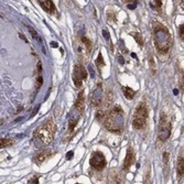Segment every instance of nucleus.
Segmentation results:
<instances>
[{"mask_svg": "<svg viewBox=\"0 0 184 184\" xmlns=\"http://www.w3.org/2000/svg\"><path fill=\"white\" fill-rule=\"evenodd\" d=\"M179 33H180V38H181V39L184 41V24L180 25V28H179Z\"/></svg>", "mask_w": 184, "mask_h": 184, "instance_id": "obj_26", "label": "nucleus"}, {"mask_svg": "<svg viewBox=\"0 0 184 184\" xmlns=\"http://www.w3.org/2000/svg\"><path fill=\"white\" fill-rule=\"evenodd\" d=\"M73 155H74V153H73V151H68L67 155H66V159H67V160H71V159H72Z\"/></svg>", "mask_w": 184, "mask_h": 184, "instance_id": "obj_29", "label": "nucleus"}, {"mask_svg": "<svg viewBox=\"0 0 184 184\" xmlns=\"http://www.w3.org/2000/svg\"><path fill=\"white\" fill-rule=\"evenodd\" d=\"M136 7H137V1H135V2H133L132 5H128V8H129V9H131V10L135 9Z\"/></svg>", "mask_w": 184, "mask_h": 184, "instance_id": "obj_30", "label": "nucleus"}, {"mask_svg": "<svg viewBox=\"0 0 184 184\" xmlns=\"http://www.w3.org/2000/svg\"><path fill=\"white\" fill-rule=\"evenodd\" d=\"M169 160H170V153L165 151V152L163 153V163H164V167L165 168H167L168 163H169Z\"/></svg>", "mask_w": 184, "mask_h": 184, "instance_id": "obj_25", "label": "nucleus"}, {"mask_svg": "<svg viewBox=\"0 0 184 184\" xmlns=\"http://www.w3.org/2000/svg\"><path fill=\"white\" fill-rule=\"evenodd\" d=\"M13 143V141L11 140L10 138H1L0 140V145H1V148H6V147H9Z\"/></svg>", "mask_w": 184, "mask_h": 184, "instance_id": "obj_19", "label": "nucleus"}, {"mask_svg": "<svg viewBox=\"0 0 184 184\" xmlns=\"http://www.w3.org/2000/svg\"><path fill=\"white\" fill-rule=\"evenodd\" d=\"M39 108H40V105H38V106L35 107V109H34V112L32 113V115H31V117H34V115L36 114V113L39 112Z\"/></svg>", "mask_w": 184, "mask_h": 184, "instance_id": "obj_31", "label": "nucleus"}, {"mask_svg": "<svg viewBox=\"0 0 184 184\" xmlns=\"http://www.w3.org/2000/svg\"><path fill=\"white\" fill-rule=\"evenodd\" d=\"M148 120V108L145 103H140L137 106L136 112L133 114L132 119V127L135 129H142L147 125Z\"/></svg>", "mask_w": 184, "mask_h": 184, "instance_id": "obj_4", "label": "nucleus"}, {"mask_svg": "<svg viewBox=\"0 0 184 184\" xmlns=\"http://www.w3.org/2000/svg\"><path fill=\"white\" fill-rule=\"evenodd\" d=\"M149 63H150V67L152 71V74H155V65H154V60H153V56L150 55L149 56Z\"/></svg>", "mask_w": 184, "mask_h": 184, "instance_id": "obj_23", "label": "nucleus"}, {"mask_svg": "<svg viewBox=\"0 0 184 184\" xmlns=\"http://www.w3.org/2000/svg\"><path fill=\"white\" fill-rule=\"evenodd\" d=\"M135 161H136V153H135L132 148H128L126 158L124 160V164H122V170L124 171H128L131 165L135 163Z\"/></svg>", "mask_w": 184, "mask_h": 184, "instance_id": "obj_10", "label": "nucleus"}, {"mask_svg": "<svg viewBox=\"0 0 184 184\" xmlns=\"http://www.w3.org/2000/svg\"><path fill=\"white\" fill-rule=\"evenodd\" d=\"M103 35L105 36V39H106V41L110 43V36H109V33H107L106 30H103ZM110 45H112V43H110Z\"/></svg>", "mask_w": 184, "mask_h": 184, "instance_id": "obj_27", "label": "nucleus"}, {"mask_svg": "<svg viewBox=\"0 0 184 184\" xmlns=\"http://www.w3.org/2000/svg\"><path fill=\"white\" fill-rule=\"evenodd\" d=\"M56 132V126L52 120H46L34 131V140L41 145H48L53 141Z\"/></svg>", "mask_w": 184, "mask_h": 184, "instance_id": "obj_3", "label": "nucleus"}, {"mask_svg": "<svg viewBox=\"0 0 184 184\" xmlns=\"http://www.w3.org/2000/svg\"><path fill=\"white\" fill-rule=\"evenodd\" d=\"M131 35L135 38V40L137 41V43L139 44L140 46L143 45V40H142V36H141L140 33H138V32H136V33H131Z\"/></svg>", "mask_w": 184, "mask_h": 184, "instance_id": "obj_22", "label": "nucleus"}, {"mask_svg": "<svg viewBox=\"0 0 184 184\" xmlns=\"http://www.w3.org/2000/svg\"><path fill=\"white\" fill-rule=\"evenodd\" d=\"M80 115H82V113H80L77 109L73 107L72 112L70 114V118H68V133H72L73 130L75 129L76 125H77L78 120H80Z\"/></svg>", "mask_w": 184, "mask_h": 184, "instance_id": "obj_9", "label": "nucleus"}, {"mask_svg": "<svg viewBox=\"0 0 184 184\" xmlns=\"http://www.w3.org/2000/svg\"><path fill=\"white\" fill-rule=\"evenodd\" d=\"M103 102V86L102 83H98L94 87L90 95V103L94 107H99Z\"/></svg>", "mask_w": 184, "mask_h": 184, "instance_id": "obj_8", "label": "nucleus"}, {"mask_svg": "<svg viewBox=\"0 0 184 184\" xmlns=\"http://www.w3.org/2000/svg\"><path fill=\"white\" fill-rule=\"evenodd\" d=\"M131 56H132L133 58H136V60H137V55L135 53H131Z\"/></svg>", "mask_w": 184, "mask_h": 184, "instance_id": "obj_34", "label": "nucleus"}, {"mask_svg": "<svg viewBox=\"0 0 184 184\" xmlns=\"http://www.w3.org/2000/svg\"><path fill=\"white\" fill-rule=\"evenodd\" d=\"M153 41L160 53H168L171 46V34L169 30L162 24H157L153 29Z\"/></svg>", "mask_w": 184, "mask_h": 184, "instance_id": "obj_2", "label": "nucleus"}, {"mask_svg": "<svg viewBox=\"0 0 184 184\" xmlns=\"http://www.w3.org/2000/svg\"><path fill=\"white\" fill-rule=\"evenodd\" d=\"M84 90H80L77 95V99H76L75 104H74V108L77 109L78 112L82 113L84 112Z\"/></svg>", "mask_w": 184, "mask_h": 184, "instance_id": "obj_14", "label": "nucleus"}, {"mask_svg": "<svg viewBox=\"0 0 184 184\" xmlns=\"http://www.w3.org/2000/svg\"><path fill=\"white\" fill-rule=\"evenodd\" d=\"M38 2H39V5L41 6L48 13H50V15H54L56 12L55 5H54V2L51 1V0H39Z\"/></svg>", "mask_w": 184, "mask_h": 184, "instance_id": "obj_13", "label": "nucleus"}, {"mask_svg": "<svg viewBox=\"0 0 184 184\" xmlns=\"http://www.w3.org/2000/svg\"><path fill=\"white\" fill-rule=\"evenodd\" d=\"M80 42L84 44L85 48H87L88 53H90V52L92 51V42H90V40L88 39V38H86V36H82V38H80Z\"/></svg>", "mask_w": 184, "mask_h": 184, "instance_id": "obj_18", "label": "nucleus"}, {"mask_svg": "<svg viewBox=\"0 0 184 184\" xmlns=\"http://www.w3.org/2000/svg\"><path fill=\"white\" fill-rule=\"evenodd\" d=\"M95 64H96V67L97 70H98V72H102L103 67L105 66V62H104V58H103L102 53H98V56H97L96 58V62H95Z\"/></svg>", "mask_w": 184, "mask_h": 184, "instance_id": "obj_17", "label": "nucleus"}, {"mask_svg": "<svg viewBox=\"0 0 184 184\" xmlns=\"http://www.w3.org/2000/svg\"><path fill=\"white\" fill-rule=\"evenodd\" d=\"M76 184H80V183H76Z\"/></svg>", "mask_w": 184, "mask_h": 184, "instance_id": "obj_36", "label": "nucleus"}, {"mask_svg": "<svg viewBox=\"0 0 184 184\" xmlns=\"http://www.w3.org/2000/svg\"><path fill=\"white\" fill-rule=\"evenodd\" d=\"M51 45H52V48H58V44L56 43V42H51Z\"/></svg>", "mask_w": 184, "mask_h": 184, "instance_id": "obj_32", "label": "nucleus"}, {"mask_svg": "<svg viewBox=\"0 0 184 184\" xmlns=\"http://www.w3.org/2000/svg\"><path fill=\"white\" fill-rule=\"evenodd\" d=\"M28 184H39V177L38 175H33L28 180Z\"/></svg>", "mask_w": 184, "mask_h": 184, "instance_id": "obj_24", "label": "nucleus"}, {"mask_svg": "<svg viewBox=\"0 0 184 184\" xmlns=\"http://www.w3.org/2000/svg\"><path fill=\"white\" fill-rule=\"evenodd\" d=\"M150 6L151 8H153V9L155 10H159L161 9V7H162V1H160V0H154V1H150Z\"/></svg>", "mask_w": 184, "mask_h": 184, "instance_id": "obj_21", "label": "nucleus"}, {"mask_svg": "<svg viewBox=\"0 0 184 184\" xmlns=\"http://www.w3.org/2000/svg\"><path fill=\"white\" fill-rule=\"evenodd\" d=\"M171 136V124L168 120V117L164 113L160 115L159 128H158V138L161 142H165Z\"/></svg>", "mask_w": 184, "mask_h": 184, "instance_id": "obj_5", "label": "nucleus"}, {"mask_svg": "<svg viewBox=\"0 0 184 184\" xmlns=\"http://www.w3.org/2000/svg\"><path fill=\"white\" fill-rule=\"evenodd\" d=\"M119 63L124 64V58H122V56H119Z\"/></svg>", "mask_w": 184, "mask_h": 184, "instance_id": "obj_33", "label": "nucleus"}, {"mask_svg": "<svg viewBox=\"0 0 184 184\" xmlns=\"http://www.w3.org/2000/svg\"><path fill=\"white\" fill-rule=\"evenodd\" d=\"M90 164L94 170L100 171V170L104 169L107 164L106 158L103 154V152H100V151H95V152H93L92 157H90Z\"/></svg>", "mask_w": 184, "mask_h": 184, "instance_id": "obj_7", "label": "nucleus"}, {"mask_svg": "<svg viewBox=\"0 0 184 184\" xmlns=\"http://www.w3.org/2000/svg\"><path fill=\"white\" fill-rule=\"evenodd\" d=\"M121 90H122V93H124L125 97H126L127 99L128 100L133 99V97H135V95H136V92H135L132 88L128 87V86H122Z\"/></svg>", "mask_w": 184, "mask_h": 184, "instance_id": "obj_15", "label": "nucleus"}, {"mask_svg": "<svg viewBox=\"0 0 184 184\" xmlns=\"http://www.w3.org/2000/svg\"><path fill=\"white\" fill-rule=\"evenodd\" d=\"M28 30H29V32H30V33H31L32 38H33V39L35 40V41H38V42H39V43H41V44H42L41 39H40V36L38 35V33H36V32H35V30H34L32 27H29V25H28Z\"/></svg>", "mask_w": 184, "mask_h": 184, "instance_id": "obj_20", "label": "nucleus"}, {"mask_svg": "<svg viewBox=\"0 0 184 184\" xmlns=\"http://www.w3.org/2000/svg\"><path fill=\"white\" fill-rule=\"evenodd\" d=\"M145 184H150V172H147V175H145Z\"/></svg>", "mask_w": 184, "mask_h": 184, "instance_id": "obj_28", "label": "nucleus"}, {"mask_svg": "<svg viewBox=\"0 0 184 184\" xmlns=\"http://www.w3.org/2000/svg\"><path fill=\"white\" fill-rule=\"evenodd\" d=\"M124 109L121 108L119 105H116L112 110H109V113L107 114V117L105 119V127L107 130H109L110 132H120L124 128Z\"/></svg>", "mask_w": 184, "mask_h": 184, "instance_id": "obj_1", "label": "nucleus"}, {"mask_svg": "<svg viewBox=\"0 0 184 184\" xmlns=\"http://www.w3.org/2000/svg\"><path fill=\"white\" fill-rule=\"evenodd\" d=\"M73 82L76 87H80L83 84V80H86L87 77V72L85 70V67L80 63H76L74 65V70H73Z\"/></svg>", "mask_w": 184, "mask_h": 184, "instance_id": "obj_6", "label": "nucleus"}, {"mask_svg": "<svg viewBox=\"0 0 184 184\" xmlns=\"http://www.w3.org/2000/svg\"><path fill=\"white\" fill-rule=\"evenodd\" d=\"M120 175L116 171H113L110 173V179H109V183L110 184H120Z\"/></svg>", "mask_w": 184, "mask_h": 184, "instance_id": "obj_16", "label": "nucleus"}, {"mask_svg": "<svg viewBox=\"0 0 184 184\" xmlns=\"http://www.w3.org/2000/svg\"><path fill=\"white\" fill-rule=\"evenodd\" d=\"M174 95H177V90H174Z\"/></svg>", "mask_w": 184, "mask_h": 184, "instance_id": "obj_35", "label": "nucleus"}, {"mask_svg": "<svg viewBox=\"0 0 184 184\" xmlns=\"http://www.w3.org/2000/svg\"><path fill=\"white\" fill-rule=\"evenodd\" d=\"M177 182L179 184H182L184 182V158H177Z\"/></svg>", "mask_w": 184, "mask_h": 184, "instance_id": "obj_12", "label": "nucleus"}, {"mask_svg": "<svg viewBox=\"0 0 184 184\" xmlns=\"http://www.w3.org/2000/svg\"><path fill=\"white\" fill-rule=\"evenodd\" d=\"M52 154H53V151L52 150H44V151H42V152H39L35 157H33V162L35 163V164L40 165L43 162H45Z\"/></svg>", "mask_w": 184, "mask_h": 184, "instance_id": "obj_11", "label": "nucleus"}]
</instances>
